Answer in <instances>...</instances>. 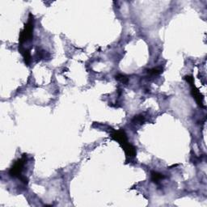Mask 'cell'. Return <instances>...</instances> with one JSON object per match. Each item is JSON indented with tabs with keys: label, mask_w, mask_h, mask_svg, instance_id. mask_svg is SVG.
Segmentation results:
<instances>
[{
	"label": "cell",
	"mask_w": 207,
	"mask_h": 207,
	"mask_svg": "<svg viewBox=\"0 0 207 207\" xmlns=\"http://www.w3.org/2000/svg\"><path fill=\"white\" fill-rule=\"evenodd\" d=\"M163 178H164V176L162 174H160V173H158L156 171H152L151 172V180L154 183H156V184H158Z\"/></svg>",
	"instance_id": "obj_2"
},
{
	"label": "cell",
	"mask_w": 207,
	"mask_h": 207,
	"mask_svg": "<svg viewBox=\"0 0 207 207\" xmlns=\"http://www.w3.org/2000/svg\"><path fill=\"white\" fill-rule=\"evenodd\" d=\"M113 137L116 140H118V142H120L121 144L123 145V147L125 148V150H126V154H127V156L132 157V156H134V155H135V148H134V146H132L130 144L128 143L127 138H126V135L125 134V133H124V131L119 130V131L115 132V133L113 134Z\"/></svg>",
	"instance_id": "obj_1"
},
{
	"label": "cell",
	"mask_w": 207,
	"mask_h": 207,
	"mask_svg": "<svg viewBox=\"0 0 207 207\" xmlns=\"http://www.w3.org/2000/svg\"><path fill=\"white\" fill-rule=\"evenodd\" d=\"M116 79L118 80H119V81L123 83H126L128 82V78L126 77V75H124V74H118V76L116 77Z\"/></svg>",
	"instance_id": "obj_3"
}]
</instances>
